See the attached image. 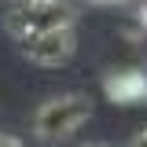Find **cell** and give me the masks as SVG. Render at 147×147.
Here are the masks:
<instances>
[{
    "label": "cell",
    "mask_w": 147,
    "mask_h": 147,
    "mask_svg": "<svg viewBox=\"0 0 147 147\" xmlns=\"http://www.w3.org/2000/svg\"><path fill=\"white\" fill-rule=\"evenodd\" d=\"M92 118V99L81 92H63L44 99L33 110V136L44 144H59V140H70L77 129Z\"/></svg>",
    "instance_id": "cell-1"
},
{
    "label": "cell",
    "mask_w": 147,
    "mask_h": 147,
    "mask_svg": "<svg viewBox=\"0 0 147 147\" xmlns=\"http://www.w3.org/2000/svg\"><path fill=\"white\" fill-rule=\"evenodd\" d=\"M74 11L66 0H44V4H18L7 11V33L15 40H30L37 33H52V30H74Z\"/></svg>",
    "instance_id": "cell-2"
},
{
    "label": "cell",
    "mask_w": 147,
    "mask_h": 147,
    "mask_svg": "<svg viewBox=\"0 0 147 147\" xmlns=\"http://www.w3.org/2000/svg\"><path fill=\"white\" fill-rule=\"evenodd\" d=\"M22 44V55L37 63V66H63L70 63L74 52H77V37L74 30H52V33H37L30 40H18Z\"/></svg>",
    "instance_id": "cell-3"
},
{
    "label": "cell",
    "mask_w": 147,
    "mask_h": 147,
    "mask_svg": "<svg viewBox=\"0 0 147 147\" xmlns=\"http://www.w3.org/2000/svg\"><path fill=\"white\" fill-rule=\"evenodd\" d=\"M107 96L114 103H140L147 96V77L136 74V70L114 74V77H107Z\"/></svg>",
    "instance_id": "cell-4"
},
{
    "label": "cell",
    "mask_w": 147,
    "mask_h": 147,
    "mask_svg": "<svg viewBox=\"0 0 147 147\" xmlns=\"http://www.w3.org/2000/svg\"><path fill=\"white\" fill-rule=\"evenodd\" d=\"M125 147H147V125H140L132 136H129V144Z\"/></svg>",
    "instance_id": "cell-5"
},
{
    "label": "cell",
    "mask_w": 147,
    "mask_h": 147,
    "mask_svg": "<svg viewBox=\"0 0 147 147\" xmlns=\"http://www.w3.org/2000/svg\"><path fill=\"white\" fill-rule=\"evenodd\" d=\"M0 147H26V144L15 140V136H7V132H0Z\"/></svg>",
    "instance_id": "cell-6"
},
{
    "label": "cell",
    "mask_w": 147,
    "mask_h": 147,
    "mask_svg": "<svg viewBox=\"0 0 147 147\" xmlns=\"http://www.w3.org/2000/svg\"><path fill=\"white\" fill-rule=\"evenodd\" d=\"M81 147H110V144H81Z\"/></svg>",
    "instance_id": "cell-7"
}]
</instances>
